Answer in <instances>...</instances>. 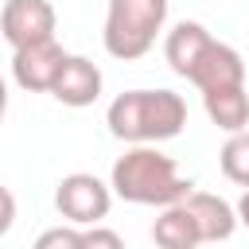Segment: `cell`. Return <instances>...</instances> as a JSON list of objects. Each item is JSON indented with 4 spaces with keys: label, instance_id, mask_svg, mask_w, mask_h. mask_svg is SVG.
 Returning <instances> with one entry per match:
<instances>
[{
    "label": "cell",
    "instance_id": "52a82bcc",
    "mask_svg": "<svg viewBox=\"0 0 249 249\" xmlns=\"http://www.w3.org/2000/svg\"><path fill=\"white\" fill-rule=\"evenodd\" d=\"M187 82H191L198 93H202V89H218V86H241V82H245V62H241V54H237L230 43L210 39V43L198 51L195 66L187 70Z\"/></svg>",
    "mask_w": 249,
    "mask_h": 249
},
{
    "label": "cell",
    "instance_id": "ba28073f",
    "mask_svg": "<svg viewBox=\"0 0 249 249\" xmlns=\"http://www.w3.org/2000/svg\"><path fill=\"white\" fill-rule=\"evenodd\" d=\"M51 93H54L62 105H70V109L93 105V101L101 97V70H97V62H89L86 54H70V58L62 62Z\"/></svg>",
    "mask_w": 249,
    "mask_h": 249
},
{
    "label": "cell",
    "instance_id": "2e32d148",
    "mask_svg": "<svg viewBox=\"0 0 249 249\" xmlns=\"http://www.w3.org/2000/svg\"><path fill=\"white\" fill-rule=\"evenodd\" d=\"M12 222H16V195L0 183V237L12 230Z\"/></svg>",
    "mask_w": 249,
    "mask_h": 249
},
{
    "label": "cell",
    "instance_id": "8fae6325",
    "mask_svg": "<svg viewBox=\"0 0 249 249\" xmlns=\"http://www.w3.org/2000/svg\"><path fill=\"white\" fill-rule=\"evenodd\" d=\"M210 39H214V35H210L202 23H195V19L175 23V27L167 31V39H163V58H167V66H171L179 78H187V70L195 66L198 51H202Z\"/></svg>",
    "mask_w": 249,
    "mask_h": 249
},
{
    "label": "cell",
    "instance_id": "ac0fdd59",
    "mask_svg": "<svg viewBox=\"0 0 249 249\" xmlns=\"http://www.w3.org/2000/svg\"><path fill=\"white\" fill-rule=\"evenodd\" d=\"M4 113H8V82L0 78V124H4Z\"/></svg>",
    "mask_w": 249,
    "mask_h": 249
},
{
    "label": "cell",
    "instance_id": "6da1fadb",
    "mask_svg": "<svg viewBox=\"0 0 249 249\" xmlns=\"http://www.w3.org/2000/svg\"><path fill=\"white\" fill-rule=\"evenodd\" d=\"M109 187L117 198H124L132 206H160V210L195 191V183L183 179L175 160L167 152H160L156 144H132L124 156H117V163L109 171Z\"/></svg>",
    "mask_w": 249,
    "mask_h": 249
},
{
    "label": "cell",
    "instance_id": "e0dca14e",
    "mask_svg": "<svg viewBox=\"0 0 249 249\" xmlns=\"http://www.w3.org/2000/svg\"><path fill=\"white\" fill-rule=\"evenodd\" d=\"M233 210H237V222L249 230V187L241 191V198H237V206H233Z\"/></svg>",
    "mask_w": 249,
    "mask_h": 249
},
{
    "label": "cell",
    "instance_id": "7c38bea8",
    "mask_svg": "<svg viewBox=\"0 0 249 249\" xmlns=\"http://www.w3.org/2000/svg\"><path fill=\"white\" fill-rule=\"evenodd\" d=\"M152 241L160 249H195V245H202L198 226H195V218H191V210H187L183 198L171 202V206H163V214L152 222Z\"/></svg>",
    "mask_w": 249,
    "mask_h": 249
},
{
    "label": "cell",
    "instance_id": "277c9868",
    "mask_svg": "<svg viewBox=\"0 0 249 249\" xmlns=\"http://www.w3.org/2000/svg\"><path fill=\"white\" fill-rule=\"evenodd\" d=\"M54 206L66 222L74 226H97L109 206H113V187L101 183L97 175L89 171H70L58 179V191H54Z\"/></svg>",
    "mask_w": 249,
    "mask_h": 249
},
{
    "label": "cell",
    "instance_id": "5bb4252c",
    "mask_svg": "<svg viewBox=\"0 0 249 249\" xmlns=\"http://www.w3.org/2000/svg\"><path fill=\"white\" fill-rule=\"evenodd\" d=\"M39 249H82V230L70 226H54L47 233H39Z\"/></svg>",
    "mask_w": 249,
    "mask_h": 249
},
{
    "label": "cell",
    "instance_id": "9c48e42d",
    "mask_svg": "<svg viewBox=\"0 0 249 249\" xmlns=\"http://www.w3.org/2000/svg\"><path fill=\"white\" fill-rule=\"evenodd\" d=\"M183 202H187V210H191L202 241H230V237H233V230H237V210H233L226 198H218V195H210V191H191Z\"/></svg>",
    "mask_w": 249,
    "mask_h": 249
},
{
    "label": "cell",
    "instance_id": "4fadbf2b",
    "mask_svg": "<svg viewBox=\"0 0 249 249\" xmlns=\"http://www.w3.org/2000/svg\"><path fill=\"white\" fill-rule=\"evenodd\" d=\"M218 167H222V175H226L230 183L249 187V128L230 132V140H226L222 152H218Z\"/></svg>",
    "mask_w": 249,
    "mask_h": 249
},
{
    "label": "cell",
    "instance_id": "30bf717a",
    "mask_svg": "<svg viewBox=\"0 0 249 249\" xmlns=\"http://www.w3.org/2000/svg\"><path fill=\"white\" fill-rule=\"evenodd\" d=\"M202 109H206V117H210L222 132H241V128H249V93H245V82H241V86L202 89Z\"/></svg>",
    "mask_w": 249,
    "mask_h": 249
},
{
    "label": "cell",
    "instance_id": "5b68a950",
    "mask_svg": "<svg viewBox=\"0 0 249 249\" xmlns=\"http://www.w3.org/2000/svg\"><path fill=\"white\" fill-rule=\"evenodd\" d=\"M70 54L62 51L58 39H39V43H27V47H16L12 51V78L27 89V93H51L62 62Z\"/></svg>",
    "mask_w": 249,
    "mask_h": 249
},
{
    "label": "cell",
    "instance_id": "7a4b0ae2",
    "mask_svg": "<svg viewBox=\"0 0 249 249\" xmlns=\"http://www.w3.org/2000/svg\"><path fill=\"white\" fill-rule=\"evenodd\" d=\"M105 124L124 144H160L183 132L187 101L175 89H124L109 101Z\"/></svg>",
    "mask_w": 249,
    "mask_h": 249
},
{
    "label": "cell",
    "instance_id": "3957f363",
    "mask_svg": "<svg viewBox=\"0 0 249 249\" xmlns=\"http://www.w3.org/2000/svg\"><path fill=\"white\" fill-rule=\"evenodd\" d=\"M167 23V0H109L101 43L113 58H144Z\"/></svg>",
    "mask_w": 249,
    "mask_h": 249
},
{
    "label": "cell",
    "instance_id": "8992f818",
    "mask_svg": "<svg viewBox=\"0 0 249 249\" xmlns=\"http://www.w3.org/2000/svg\"><path fill=\"white\" fill-rule=\"evenodd\" d=\"M54 8L51 0H8L0 12V35L8 39V47H27L39 39H54Z\"/></svg>",
    "mask_w": 249,
    "mask_h": 249
},
{
    "label": "cell",
    "instance_id": "9a60e30c",
    "mask_svg": "<svg viewBox=\"0 0 249 249\" xmlns=\"http://www.w3.org/2000/svg\"><path fill=\"white\" fill-rule=\"evenodd\" d=\"M86 245H105V249H121L124 241H121V233H113V230H101V226H86L82 230V249Z\"/></svg>",
    "mask_w": 249,
    "mask_h": 249
}]
</instances>
